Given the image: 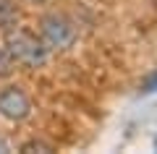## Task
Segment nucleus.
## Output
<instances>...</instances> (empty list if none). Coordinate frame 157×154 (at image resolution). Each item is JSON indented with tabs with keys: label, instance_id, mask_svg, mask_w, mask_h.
Returning <instances> with one entry per match:
<instances>
[{
	"label": "nucleus",
	"instance_id": "nucleus-5",
	"mask_svg": "<svg viewBox=\"0 0 157 154\" xmlns=\"http://www.w3.org/2000/svg\"><path fill=\"white\" fill-rule=\"evenodd\" d=\"M13 68H16V63L11 60V55H8L6 47H0V78H8L13 73Z\"/></svg>",
	"mask_w": 157,
	"mask_h": 154
},
{
	"label": "nucleus",
	"instance_id": "nucleus-6",
	"mask_svg": "<svg viewBox=\"0 0 157 154\" xmlns=\"http://www.w3.org/2000/svg\"><path fill=\"white\" fill-rule=\"evenodd\" d=\"M24 152H52V146H47V144H42V141H32V144L24 146Z\"/></svg>",
	"mask_w": 157,
	"mask_h": 154
},
{
	"label": "nucleus",
	"instance_id": "nucleus-3",
	"mask_svg": "<svg viewBox=\"0 0 157 154\" xmlns=\"http://www.w3.org/2000/svg\"><path fill=\"white\" fill-rule=\"evenodd\" d=\"M32 112V102H29L26 92L18 86H6L0 89V115L8 120H26Z\"/></svg>",
	"mask_w": 157,
	"mask_h": 154
},
{
	"label": "nucleus",
	"instance_id": "nucleus-4",
	"mask_svg": "<svg viewBox=\"0 0 157 154\" xmlns=\"http://www.w3.org/2000/svg\"><path fill=\"white\" fill-rule=\"evenodd\" d=\"M16 18V8L11 6V0H0V26H11Z\"/></svg>",
	"mask_w": 157,
	"mask_h": 154
},
{
	"label": "nucleus",
	"instance_id": "nucleus-2",
	"mask_svg": "<svg viewBox=\"0 0 157 154\" xmlns=\"http://www.w3.org/2000/svg\"><path fill=\"white\" fill-rule=\"evenodd\" d=\"M39 32H42V42L50 50H68V47L76 44V37H78L76 26H73L66 16H58V13L42 18Z\"/></svg>",
	"mask_w": 157,
	"mask_h": 154
},
{
	"label": "nucleus",
	"instance_id": "nucleus-8",
	"mask_svg": "<svg viewBox=\"0 0 157 154\" xmlns=\"http://www.w3.org/2000/svg\"><path fill=\"white\" fill-rule=\"evenodd\" d=\"M37 3H42V0H37Z\"/></svg>",
	"mask_w": 157,
	"mask_h": 154
},
{
	"label": "nucleus",
	"instance_id": "nucleus-1",
	"mask_svg": "<svg viewBox=\"0 0 157 154\" xmlns=\"http://www.w3.org/2000/svg\"><path fill=\"white\" fill-rule=\"evenodd\" d=\"M6 50H8V55H11V60L24 66V68H42L50 60V47L42 39L32 37L26 32H11Z\"/></svg>",
	"mask_w": 157,
	"mask_h": 154
},
{
	"label": "nucleus",
	"instance_id": "nucleus-7",
	"mask_svg": "<svg viewBox=\"0 0 157 154\" xmlns=\"http://www.w3.org/2000/svg\"><path fill=\"white\" fill-rule=\"evenodd\" d=\"M6 152H11V146H8V141H3V138H0V154H6Z\"/></svg>",
	"mask_w": 157,
	"mask_h": 154
}]
</instances>
